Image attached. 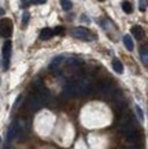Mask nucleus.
<instances>
[{
    "label": "nucleus",
    "mask_w": 148,
    "mask_h": 149,
    "mask_svg": "<svg viewBox=\"0 0 148 149\" xmlns=\"http://www.w3.org/2000/svg\"><path fill=\"white\" fill-rule=\"evenodd\" d=\"M13 34V21L8 18L0 19V36L8 38Z\"/></svg>",
    "instance_id": "nucleus-1"
},
{
    "label": "nucleus",
    "mask_w": 148,
    "mask_h": 149,
    "mask_svg": "<svg viewBox=\"0 0 148 149\" xmlns=\"http://www.w3.org/2000/svg\"><path fill=\"white\" fill-rule=\"evenodd\" d=\"M72 34L76 38H80V40H85V41H90L93 40V34L86 29V27H76L72 30Z\"/></svg>",
    "instance_id": "nucleus-2"
},
{
    "label": "nucleus",
    "mask_w": 148,
    "mask_h": 149,
    "mask_svg": "<svg viewBox=\"0 0 148 149\" xmlns=\"http://www.w3.org/2000/svg\"><path fill=\"white\" fill-rule=\"evenodd\" d=\"M11 48H13V44L11 41L7 40L3 45V68L7 70L10 66V56H11Z\"/></svg>",
    "instance_id": "nucleus-3"
},
{
    "label": "nucleus",
    "mask_w": 148,
    "mask_h": 149,
    "mask_svg": "<svg viewBox=\"0 0 148 149\" xmlns=\"http://www.w3.org/2000/svg\"><path fill=\"white\" fill-rule=\"evenodd\" d=\"M41 104H43V101H41V99L39 97V95L37 96L32 95V96H29V99H27V101H26V108L29 109V111H32V112H34V111H37V109L41 107Z\"/></svg>",
    "instance_id": "nucleus-4"
},
{
    "label": "nucleus",
    "mask_w": 148,
    "mask_h": 149,
    "mask_svg": "<svg viewBox=\"0 0 148 149\" xmlns=\"http://www.w3.org/2000/svg\"><path fill=\"white\" fill-rule=\"evenodd\" d=\"M17 136H18V122H15L14 125H11V127L8 129V133H7V141H13Z\"/></svg>",
    "instance_id": "nucleus-5"
},
{
    "label": "nucleus",
    "mask_w": 148,
    "mask_h": 149,
    "mask_svg": "<svg viewBox=\"0 0 148 149\" xmlns=\"http://www.w3.org/2000/svg\"><path fill=\"white\" fill-rule=\"evenodd\" d=\"M54 36V30L52 29H49V27H44L43 30L40 32V38L41 40H49L51 37Z\"/></svg>",
    "instance_id": "nucleus-6"
},
{
    "label": "nucleus",
    "mask_w": 148,
    "mask_h": 149,
    "mask_svg": "<svg viewBox=\"0 0 148 149\" xmlns=\"http://www.w3.org/2000/svg\"><path fill=\"white\" fill-rule=\"evenodd\" d=\"M132 34L137 38V40H141L144 37V30L141 26H133L132 27Z\"/></svg>",
    "instance_id": "nucleus-7"
},
{
    "label": "nucleus",
    "mask_w": 148,
    "mask_h": 149,
    "mask_svg": "<svg viewBox=\"0 0 148 149\" xmlns=\"http://www.w3.org/2000/svg\"><path fill=\"white\" fill-rule=\"evenodd\" d=\"M140 56H141L143 63L148 66V45H143L140 48Z\"/></svg>",
    "instance_id": "nucleus-8"
},
{
    "label": "nucleus",
    "mask_w": 148,
    "mask_h": 149,
    "mask_svg": "<svg viewBox=\"0 0 148 149\" xmlns=\"http://www.w3.org/2000/svg\"><path fill=\"white\" fill-rule=\"evenodd\" d=\"M123 44H125L126 49L128 51H133V48H135V44H133V40H132V37L130 36H123Z\"/></svg>",
    "instance_id": "nucleus-9"
},
{
    "label": "nucleus",
    "mask_w": 148,
    "mask_h": 149,
    "mask_svg": "<svg viewBox=\"0 0 148 149\" xmlns=\"http://www.w3.org/2000/svg\"><path fill=\"white\" fill-rule=\"evenodd\" d=\"M112 68H114V71H117L118 74H122V72H123V66H122V63L118 59H114V60H112Z\"/></svg>",
    "instance_id": "nucleus-10"
},
{
    "label": "nucleus",
    "mask_w": 148,
    "mask_h": 149,
    "mask_svg": "<svg viewBox=\"0 0 148 149\" xmlns=\"http://www.w3.org/2000/svg\"><path fill=\"white\" fill-rule=\"evenodd\" d=\"M62 62H63V56H56V58L51 62V64H49V68L51 70H55V68H58L60 64H62Z\"/></svg>",
    "instance_id": "nucleus-11"
},
{
    "label": "nucleus",
    "mask_w": 148,
    "mask_h": 149,
    "mask_svg": "<svg viewBox=\"0 0 148 149\" xmlns=\"http://www.w3.org/2000/svg\"><path fill=\"white\" fill-rule=\"evenodd\" d=\"M59 3H60V6H62V8L65 10V11H69V10H72V7H73V3L70 0H59Z\"/></svg>",
    "instance_id": "nucleus-12"
},
{
    "label": "nucleus",
    "mask_w": 148,
    "mask_h": 149,
    "mask_svg": "<svg viewBox=\"0 0 148 149\" xmlns=\"http://www.w3.org/2000/svg\"><path fill=\"white\" fill-rule=\"evenodd\" d=\"M122 10H123L126 14H130L133 11V7H132V4H130L129 1H123V3H122Z\"/></svg>",
    "instance_id": "nucleus-13"
},
{
    "label": "nucleus",
    "mask_w": 148,
    "mask_h": 149,
    "mask_svg": "<svg viewBox=\"0 0 148 149\" xmlns=\"http://www.w3.org/2000/svg\"><path fill=\"white\" fill-rule=\"evenodd\" d=\"M29 18H30V14L27 13V11H25V13H23V15H22V26L23 27L29 23Z\"/></svg>",
    "instance_id": "nucleus-14"
},
{
    "label": "nucleus",
    "mask_w": 148,
    "mask_h": 149,
    "mask_svg": "<svg viewBox=\"0 0 148 149\" xmlns=\"http://www.w3.org/2000/svg\"><path fill=\"white\" fill-rule=\"evenodd\" d=\"M139 8H140V11H145V8H147V3H145V0H140L139 1Z\"/></svg>",
    "instance_id": "nucleus-15"
},
{
    "label": "nucleus",
    "mask_w": 148,
    "mask_h": 149,
    "mask_svg": "<svg viewBox=\"0 0 148 149\" xmlns=\"http://www.w3.org/2000/svg\"><path fill=\"white\" fill-rule=\"evenodd\" d=\"M136 111H137V115H139V118H140V120H144V115H143V109L140 108L139 105L136 107Z\"/></svg>",
    "instance_id": "nucleus-16"
},
{
    "label": "nucleus",
    "mask_w": 148,
    "mask_h": 149,
    "mask_svg": "<svg viewBox=\"0 0 148 149\" xmlns=\"http://www.w3.org/2000/svg\"><path fill=\"white\" fill-rule=\"evenodd\" d=\"M63 32H65V29H63L62 26H58V27H55V30H54V34H62Z\"/></svg>",
    "instance_id": "nucleus-17"
},
{
    "label": "nucleus",
    "mask_w": 148,
    "mask_h": 149,
    "mask_svg": "<svg viewBox=\"0 0 148 149\" xmlns=\"http://www.w3.org/2000/svg\"><path fill=\"white\" fill-rule=\"evenodd\" d=\"M32 1H33L34 4H44L47 0H32Z\"/></svg>",
    "instance_id": "nucleus-18"
},
{
    "label": "nucleus",
    "mask_w": 148,
    "mask_h": 149,
    "mask_svg": "<svg viewBox=\"0 0 148 149\" xmlns=\"http://www.w3.org/2000/svg\"><path fill=\"white\" fill-rule=\"evenodd\" d=\"M27 6H29V1H27V0H23L22 3H21V7H22V8H26Z\"/></svg>",
    "instance_id": "nucleus-19"
},
{
    "label": "nucleus",
    "mask_w": 148,
    "mask_h": 149,
    "mask_svg": "<svg viewBox=\"0 0 148 149\" xmlns=\"http://www.w3.org/2000/svg\"><path fill=\"white\" fill-rule=\"evenodd\" d=\"M126 149H140V148H137V146H135V145H132V146H129V148H126Z\"/></svg>",
    "instance_id": "nucleus-20"
},
{
    "label": "nucleus",
    "mask_w": 148,
    "mask_h": 149,
    "mask_svg": "<svg viewBox=\"0 0 148 149\" xmlns=\"http://www.w3.org/2000/svg\"><path fill=\"white\" fill-rule=\"evenodd\" d=\"M3 14H4V10H1V8H0V15H3Z\"/></svg>",
    "instance_id": "nucleus-21"
},
{
    "label": "nucleus",
    "mask_w": 148,
    "mask_h": 149,
    "mask_svg": "<svg viewBox=\"0 0 148 149\" xmlns=\"http://www.w3.org/2000/svg\"><path fill=\"white\" fill-rule=\"evenodd\" d=\"M99 1H104V0H99Z\"/></svg>",
    "instance_id": "nucleus-22"
}]
</instances>
